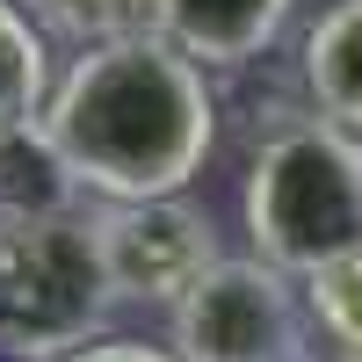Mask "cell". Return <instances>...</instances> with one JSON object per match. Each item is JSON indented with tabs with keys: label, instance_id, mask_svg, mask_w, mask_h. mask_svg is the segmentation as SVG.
<instances>
[{
	"label": "cell",
	"instance_id": "5",
	"mask_svg": "<svg viewBox=\"0 0 362 362\" xmlns=\"http://www.w3.org/2000/svg\"><path fill=\"white\" fill-rule=\"evenodd\" d=\"M95 239H102V268H109L116 305H167L174 312L196 290L203 268H218V225L189 196L102 203L95 210Z\"/></svg>",
	"mask_w": 362,
	"mask_h": 362
},
{
	"label": "cell",
	"instance_id": "2",
	"mask_svg": "<svg viewBox=\"0 0 362 362\" xmlns=\"http://www.w3.org/2000/svg\"><path fill=\"white\" fill-rule=\"evenodd\" d=\"M247 239L268 268L312 276L319 261L362 247V138L319 109L276 124L247 160Z\"/></svg>",
	"mask_w": 362,
	"mask_h": 362
},
{
	"label": "cell",
	"instance_id": "9",
	"mask_svg": "<svg viewBox=\"0 0 362 362\" xmlns=\"http://www.w3.org/2000/svg\"><path fill=\"white\" fill-rule=\"evenodd\" d=\"M15 8L44 29V44H73V51H102L153 29V0H15Z\"/></svg>",
	"mask_w": 362,
	"mask_h": 362
},
{
	"label": "cell",
	"instance_id": "1",
	"mask_svg": "<svg viewBox=\"0 0 362 362\" xmlns=\"http://www.w3.org/2000/svg\"><path fill=\"white\" fill-rule=\"evenodd\" d=\"M37 145L66 174L73 196L95 203H160L189 196L218 145V95L203 66H189L167 37H124L102 51H73L51 80Z\"/></svg>",
	"mask_w": 362,
	"mask_h": 362
},
{
	"label": "cell",
	"instance_id": "10",
	"mask_svg": "<svg viewBox=\"0 0 362 362\" xmlns=\"http://www.w3.org/2000/svg\"><path fill=\"white\" fill-rule=\"evenodd\" d=\"M297 283H305V312L326 334V348L341 362H362V247L319 261L312 276H297Z\"/></svg>",
	"mask_w": 362,
	"mask_h": 362
},
{
	"label": "cell",
	"instance_id": "11",
	"mask_svg": "<svg viewBox=\"0 0 362 362\" xmlns=\"http://www.w3.org/2000/svg\"><path fill=\"white\" fill-rule=\"evenodd\" d=\"M66 362H174V348H153V341H87L80 355H66Z\"/></svg>",
	"mask_w": 362,
	"mask_h": 362
},
{
	"label": "cell",
	"instance_id": "7",
	"mask_svg": "<svg viewBox=\"0 0 362 362\" xmlns=\"http://www.w3.org/2000/svg\"><path fill=\"white\" fill-rule=\"evenodd\" d=\"M305 95L326 124L362 138V0H334L305 29Z\"/></svg>",
	"mask_w": 362,
	"mask_h": 362
},
{
	"label": "cell",
	"instance_id": "4",
	"mask_svg": "<svg viewBox=\"0 0 362 362\" xmlns=\"http://www.w3.org/2000/svg\"><path fill=\"white\" fill-rule=\"evenodd\" d=\"M167 348L174 362H305V290H290V276L261 254H218V268H203L196 290L167 312Z\"/></svg>",
	"mask_w": 362,
	"mask_h": 362
},
{
	"label": "cell",
	"instance_id": "6",
	"mask_svg": "<svg viewBox=\"0 0 362 362\" xmlns=\"http://www.w3.org/2000/svg\"><path fill=\"white\" fill-rule=\"evenodd\" d=\"M297 0H153V37H167L203 73H239L276 51Z\"/></svg>",
	"mask_w": 362,
	"mask_h": 362
},
{
	"label": "cell",
	"instance_id": "3",
	"mask_svg": "<svg viewBox=\"0 0 362 362\" xmlns=\"http://www.w3.org/2000/svg\"><path fill=\"white\" fill-rule=\"evenodd\" d=\"M116 305L95 210H0V362H66Z\"/></svg>",
	"mask_w": 362,
	"mask_h": 362
},
{
	"label": "cell",
	"instance_id": "8",
	"mask_svg": "<svg viewBox=\"0 0 362 362\" xmlns=\"http://www.w3.org/2000/svg\"><path fill=\"white\" fill-rule=\"evenodd\" d=\"M51 102V44L15 0H0V160L22 153Z\"/></svg>",
	"mask_w": 362,
	"mask_h": 362
}]
</instances>
